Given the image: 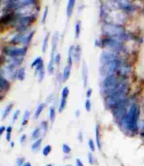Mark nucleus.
Wrapping results in <instances>:
<instances>
[{"label": "nucleus", "mask_w": 144, "mask_h": 166, "mask_svg": "<svg viewBox=\"0 0 144 166\" xmlns=\"http://www.w3.org/2000/svg\"><path fill=\"white\" fill-rule=\"evenodd\" d=\"M14 17H15V16H14L13 14L7 13V14H6L5 16H1V20H0V22H1V24H8V23H11V21H13Z\"/></svg>", "instance_id": "obj_15"}, {"label": "nucleus", "mask_w": 144, "mask_h": 166, "mask_svg": "<svg viewBox=\"0 0 144 166\" xmlns=\"http://www.w3.org/2000/svg\"><path fill=\"white\" fill-rule=\"evenodd\" d=\"M25 139H26V135H23L21 137V139H20V142H21V144H23L24 142H25Z\"/></svg>", "instance_id": "obj_45"}, {"label": "nucleus", "mask_w": 144, "mask_h": 166, "mask_svg": "<svg viewBox=\"0 0 144 166\" xmlns=\"http://www.w3.org/2000/svg\"><path fill=\"white\" fill-rule=\"evenodd\" d=\"M101 46H107L110 49L116 52L121 51L122 49V44L120 41L118 40L113 39V38H107V39L103 40L101 42Z\"/></svg>", "instance_id": "obj_8"}, {"label": "nucleus", "mask_w": 144, "mask_h": 166, "mask_svg": "<svg viewBox=\"0 0 144 166\" xmlns=\"http://www.w3.org/2000/svg\"><path fill=\"white\" fill-rule=\"evenodd\" d=\"M48 7H46L45 9H44V11L43 16H42V24H44L46 22V17H47V15H48Z\"/></svg>", "instance_id": "obj_36"}, {"label": "nucleus", "mask_w": 144, "mask_h": 166, "mask_svg": "<svg viewBox=\"0 0 144 166\" xmlns=\"http://www.w3.org/2000/svg\"><path fill=\"white\" fill-rule=\"evenodd\" d=\"M10 88V83L7 79L4 78L3 76L0 77V90L1 92H7L9 91Z\"/></svg>", "instance_id": "obj_13"}, {"label": "nucleus", "mask_w": 144, "mask_h": 166, "mask_svg": "<svg viewBox=\"0 0 144 166\" xmlns=\"http://www.w3.org/2000/svg\"><path fill=\"white\" fill-rule=\"evenodd\" d=\"M44 107H45V104H44V103H42V104H40L39 106H38L37 110L35 111V113H34V118H37L38 117H40V115L42 113Z\"/></svg>", "instance_id": "obj_22"}, {"label": "nucleus", "mask_w": 144, "mask_h": 166, "mask_svg": "<svg viewBox=\"0 0 144 166\" xmlns=\"http://www.w3.org/2000/svg\"><path fill=\"white\" fill-rule=\"evenodd\" d=\"M81 32V23L78 21L75 25V38L78 39L80 37Z\"/></svg>", "instance_id": "obj_27"}, {"label": "nucleus", "mask_w": 144, "mask_h": 166, "mask_svg": "<svg viewBox=\"0 0 144 166\" xmlns=\"http://www.w3.org/2000/svg\"><path fill=\"white\" fill-rule=\"evenodd\" d=\"M120 84L121 83L119 82L118 78L114 75L107 77L103 81V88L105 92L107 93V96L115 92Z\"/></svg>", "instance_id": "obj_4"}, {"label": "nucleus", "mask_w": 144, "mask_h": 166, "mask_svg": "<svg viewBox=\"0 0 144 166\" xmlns=\"http://www.w3.org/2000/svg\"><path fill=\"white\" fill-rule=\"evenodd\" d=\"M81 53H82V50H81V46L80 45H72V58H73V60L76 63L80 61Z\"/></svg>", "instance_id": "obj_11"}, {"label": "nucleus", "mask_w": 144, "mask_h": 166, "mask_svg": "<svg viewBox=\"0 0 144 166\" xmlns=\"http://www.w3.org/2000/svg\"><path fill=\"white\" fill-rule=\"evenodd\" d=\"M66 104H67V99L61 98V100H60V105H59V108H58V111H59V113H61L62 111L64 110L66 106Z\"/></svg>", "instance_id": "obj_24"}, {"label": "nucleus", "mask_w": 144, "mask_h": 166, "mask_svg": "<svg viewBox=\"0 0 144 166\" xmlns=\"http://www.w3.org/2000/svg\"><path fill=\"white\" fill-rule=\"evenodd\" d=\"M51 150H52L51 146L46 145V147L43 149V151H42V154H43L44 156H47L51 153Z\"/></svg>", "instance_id": "obj_26"}, {"label": "nucleus", "mask_w": 144, "mask_h": 166, "mask_svg": "<svg viewBox=\"0 0 144 166\" xmlns=\"http://www.w3.org/2000/svg\"><path fill=\"white\" fill-rule=\"evenodd\" d=\"M24 161H25V159L24 158H19L16 159V166H22L24 165Z\"/></svg>", "instance_id": "obj_37"}, {"label": "nucleus", "mask_w": 144, "mask_h": 166, "mask_svg": "<svg viewBox=\"0 0 144 166\" xmlns=\"http://www.w3.org/2000/svg\"><path fill=\"white\" fill-rule=\"evenodd\" d=\"M11 133H7V135H6V139L8 141H11Z\"/></svg>", "instance_id": "obj_47"}, {"label": "nucleus", "mask_w": 144, "mask_h": 166, "mask_svg": "<svg viewBox=\"0 0 144 166\" xmlns=\"http://www.w3.org/2000/svg\"><path fill=\"white\" fill-rule=\"evenodd\" d=\"M75 4V1H74V0H70V1H68L66 9V15L68 17H70L72 16V13H73Z\"/></svg>", "instance_id": "obj_14"}, {"label": "nucleus", "mask_w": 144, "mask_h": 166, "mask_svg": "<svg viewBox=\"0 0 144 166\" xmlns=\"http://www.w3.org/2000/svg\"><path fill=\"white\" fill-rule=\"evenodd\" d=\"M129 92V86L127 84L121 83L119 87L115 92L107 96L106 104L109 107H115L119 103L126 99L127 94Z\"/></svg>", "instance_id": "obj_2"}, {"label": "nucleus", "mask_w": 144, "mask_h": 166, "mask_svg": "<svg viewBox=\"0 0 144 166\" xmlns=\"http://www.w3.org/2000/svg\"><path fill=\"white\" fill-rule=\"evenodd\" d=\"M13 104H9L7 106V108H5V110H4V111L3 115H2L3 120H4L5 118H7V116L9 115L10 112H11V110H12V108H13Z\"/></svg>", "instance_id": "obj_20"}, {"label": "nucleus", "mask_w": 144, "mask_h": 166, "mask_svg": "<svg viewBox=\"0 0 144 166\" xmlns=\"http://www.w3.org/2000/svg\"><path fill=\"white\" fill-rule=\"evenodd\" d=\"M69 95V88L68 87H65L63 89L62 93H61V98L67 99L68 98Z\"/></svg>", "instance_id": "obj_31"}, {"label": "nucleus", "mask_w": 144, "mask_h": 166, "mask_svg": "<svg viewBox=\"0 0 144 166\" xmlns=\"http://www.w3.org/2000/svg\"><path fill=\"white\" fill-rule=\"evenodd\" d=\"M44 76H45V71H44V68L39 70V71H38V81H39V82H42V81L44 80Z\"/></svg>", "instance_id": "obj_30"}, {"label": "nucleus", "mask_w": 144, "mask_h": 166, "mask_svg": "<svg viewBox=\"0 0 144 166\" xmlns=\"http://www.w3.org/2000/svg\"><path fill=\"white\" fill-rule=\"evenodd\" d=\"M34 35V31H32L30 32L29 35H28V37H26L24 38V42L23 43H25V44H28L30 43V42H31V40L32 39V37H33V35Z\"/></svg>", "instance_id": "obj_28"}, {"label": "nucleus", "mask_w": 144, "mask_h": 166, "mask_svg": "<svg viewBox=\"0 0 144 166\" xmlns=\"http://www.w3.org/2000/svg\"><path fill=\"white\" fill-rule=\"evenodd\" d=\"M76 166H84V165H83V163L80 159H76Z\"/></svg>", "instance_id": "obj_42"}, {"label": "nucleus", "mask_w": 144, "mask_h": 166, "mask_svg": "<svg viewBox=\"0 0 144 166\" xmlns=\"http://www.w3.org/2000/svg\"><path fill=\"white\" fill-rule=\"evenodd\" d=\"M30 113L28 111H25V113H24L23 118V120H22V124L21 126H25V125L27 124L28 122V119L30 118Z\"/></svg>", "instance_id": "obj_23"}, {"label": "nucleus", "mask_w": 144, "mask_h": 166, "mask_svg": "<svg viewBox=\"0 0 144 166\" xmlns=\"http://www.w3.org/2000/svg\"><path fill=\"white\" fill-rule=\"evenodd\" d=\"M54 62L56 65H58L60 62V54H56L55 57H54Z\"/></svg>", "instance_id": "obj_41"}, {"label": "nucleus", "mask_w": 144, "mask_h": 166, "mask_svg": "<svg viewBox=\"0 0 144 166\" xmlns=\"http://www.w3.org/2000/svg\"><path fill=\"white\" fill-rule=\"evenodd\" d=\"M119 65H120V61L117 59L113 61L112 62L107 63V64L105 65H103L101 68V74L107 78V77L113 75L115 70L118 69Z\"/></svg>", "instance_id": "obj_5"}, {"label": "nucleus", "mask_w": 144, "mask_h": 166, "mask_svg": "<svg viewBox=\"0 0 144 166\" xmlns=\"http://www.w3.org/2000/svg\"><path fill=\"white\" fill-rule=\"evenodd\" d=\"M55 118H56L55 108H54V107H51L49 108V119L51 122L54 123V120H55Z\"/></svg>", "instance_id": "obj_25"}, {"label": "nucleus", "mask_w": 144, "mask_h": 166, "mask_svg": "<svg viewBox=\"0 0 144 166\" xmlns=\"http://www.w3.org/2000/svg\"><path fill=\"white\" fill-rule=\"evenodd\" d=\"M71 72V67L67 65V66L64 68L63 70V82H65L68 80L69 77L70 76Z\"/></svg>", "instance_id": "obj_17"}, {"label": "nucleus", "mask_w": 144, "mask_h": 166, "mask_svg": "<svg viewBox=\"0 0 144 166\" xmlns=\"http://www.w3.org/2000/svg\"><path fill=\"white\" fill-rule=\"evenodd\" d=\"M20 113H21V111L20 110H16L15 112H14L13 115V122H15L16 120H17V119L19 118Z\"/></svg>", "instance_id": "obj_38"}, {"label": "nucleus", "mask_w": 144, "mask_h": 166, "mask_svg": "<svg viewBox=\"0 0 144 166\" xmlns=\"http://www.w3.org/2000/svg\"><path fill=\"white\" fill-rule=\"evenodd\" d=\"M5 130H7V127L5 126H1L0 127V136H1V135H3L4 132Z\"/></svg>", "instance_id": "obj_43"}, {"label": "nucleus", "mask_w": 144, "mask_h": 166, "mask_svg": "<svg viewBox=\"0 0 144 166\" xmlns=\"http://www.w3.org/2000/svg\"><path fill=\"white\" fill-rule=\"evenodd\" d=\"M95 137H96V141L97 147H98V149L99 150H101V135H100V127H99V125L97 124L96 125V127H95Z\"/></svg>", "instance_id": "obj_16"}, {"label": "nucleus", "mask_w": 144, "mask_h": 166, "mask_svg": "<svg viewBox=\"0 0 144 166\" xmlns=\"http://www.w3.org/2000/svg\"><path fill=\"white\" fill-rule=\"evenodd\" d=\"M85 108L87 112H90L91 109H92V103L89 99H87L86 102H85Z\"/></svg>", "instance_id": "obj_35"}, {"label": "nucleus", "mask_w": 144, "mask_h": 166, "mask_svg": "<svg viewBox=\"0 0 144 166\" xmlns=\"http://www.w3.org/2000/svg\"><path fill=\"white\" fill-rule=\"evenodd\" d=\"M40 128H36L32 133V138L33 139H37L40 137Z\"/></svg>", "instance_id": "obj_29"}, {"label": "nucleus", "mask_w": 144, "mask_h": 166, "mask_svg": "<svg viewBox=\"0 0 144 166\" xmlns=\"http://www.w3.org/2000/svg\"><path fill=\"white\" fill-rule=\"evenodd\" d=\"M117 60V56L110 52H103L100 56V62L102 65Z\"/></svg>", "instance_id": "obj_9"}, {"label": "nucleus", "mask_w": 144, "mask_h": 166, "mask_svg": "<svg viewBox=\"0 0 144 166\" xmlns=\"http://www.w3.org/2000/svg\"><path fill=\"white\" fill-rule=\"evenodd\" d=\"M103 32L110 38L118 40L120 41L125 36V30L121 26L115 24H105L103 27Z\"/></svg>", "instance_id": "obj_3"}, {"label": "nucleus", "mask_w": 144, "mask_h": 166, "mask_svg": "<svg viewBox=\"0 0 144 166\" xmlns=\"http://www.w3.org/2000/svg\"><path fill=\"white\" fill-rule=\"evenodd\" d=\"M78 139L80 140V142H82L83 140V135L82 132H80L78 133Z\"/></svg>", "instance_id": "obj_46"}, {"label": "nucleus", "mask_w": 144, "mask_h": 166, "mask_svg": "<svg viewBox=\"0 0 144 166\" xmlns=\"http://www.w3.org/2000/svg\"><path fill=\"white\" fill-rule=\"evenodd\" d=\"M42 139H38L36 140L32 144V150L35 151H37L38 149H40V146H41L42 144Z\"/></svg>", "instance_id": "obj_21"}, {"label": "nucleus", "mask_w": 144, "mask_h": 166, "mask_svg": "<svg viewBox=\"0 0 144 166\" xmlns=\"http://www.w3.org/2000/svg\"><path fill=\"white\" fill-rule=\"evenodd\" d=\"M66 166H71L70 165H66Z\"/></svg>", "instance_id": "obj_52"}, {"label": "nucleus", "mask_w": 144, "mask_h": 166, "mask_svg": "<svg viewBox=\"0 0 144 166\" xmlns=\"http://www.w3.org/2000/svg\"><path fill=\"white\" fill-rule=\"evenodd\" d=\"M14 145H15V143H14L13 141H11V148L14 147Z\"/></svg>", "instance_id": "obj_50"}, {"label": "nucleus", "mask_w": 144, "mask_h": 166, "mask_svg": "<svg viewBox=\"0 0 144 166\" xmlns=\"http://www.w3.org/2000/svg\"><path fill=\"white\" fill-rule=\"evenodd\" d=\"M46 166H52L51 164H47V165H46Z\"/></svg>", "instance_id": "obj_51"}, {"label": "nucleus", "mask_w": 144, "mask_h": 166, "mask_svg": "<svg viewBox=\"0 0 144 166\" xmlns=\"http://www.w3.org/2000/svg\"><path fill=\"white\" fill-rule=\"evenodd\" d=\"M7 133H11L12 132V127L9 126L7 127Z\"/></svg>", "instance_id": "obj_48"}, {"label": "nucleus", "mask_w": 144, "mask_h": 166, "mask_svg": "<svg viewBox=\"0 0 144 166\" xmlns=\"http://www.w3.org/2000/svg\"><path fill=\"white\" fill-rule=\"evenodd\" d=\"M88 161H89V163L91 164V165H92V164L94 163V156H93L92 153H88Z\"/></svg>", "instance_id": "obj_40"}, {"label": "nucleus", "mask_w": 144, "mask_h": 166, "mask_svg": "<svg viewBox=\"0 0 144 166\" xmlns=\"http://www.w3.org/2000/svg\"><path fill=\"white\" fill-rule=\"evenodd\" d=\"M16 77L19 79V80L23 81L24 80L25 77V68H21L20 69L18 70L17 74H16Z\"/></svg>", "instance_id": "obj_18"}, {"label": "nucleus", "mask_w": 144, "mask_h": 166, "mask_svg": "<svg viewBox=\"0 0 144 166\" xmlns=\"http://www.w3.org/2000/svg\"><path fill=\"white\" fill-rule=\"evenodd\" d=\"M127 99L124 100L113 107V113L115 118L117 119H123L127 114Z\"/></svg>", "instance_id": "obj_7"}, {"label": "nucleus", "mask_w": 144, "mask_h": 166, "mask_svg": "<svg viewBox=\"0 0 144 166\" xmlns=\"http://www.w3.org/2000/svg\"><path fill=\"white\" fill-rule=\"evenodd\" d=\"M139 106L137 104H134L131 105L126 116L121 120L126 128L131 132H137L138 130V120H139Z\"/></svg>", "instance_id": "obj_1"}, {"label": "nucleus", "mask_w": 144, "mask_h": 166, "mask_svg": "<svg viewBox=\"0 0 144 166\" xmlns=\"http://www.w3.org/2000/svg\"><path fill=\"white\" fill-rule=\"evenodd\" d=\"M23 166H31V164H30V162H27V163H24V165Z\"/></svg>", "instance_id": "obj_49"}, {"label": "nucleus", "mask_w": 144, "mask_h": 166, "mask_svg": "<svg viewBox=\"0 0 144 166\" xmlns=\"http://www.w3.org/2000/svg\"><path fill=\"white\" fill-rule=\"evenodd\" d=\"M92 88L89 89V90H87V98H89V97L92 96Z\"/></svg>", "instance_id": "obj_44"}, {"label": "nucleus", "mask_w": 144, "mask_h": 166, "mask_svg": "<svg viewBox=\"0 0 144 166\" xmlns=\"http://www.w3.org/2000/svg\"><path fill=\"white\" fill-rule=\"evenodd\" d=\"M35 21V16L31 15V16H27L22 17L21 19L19 20L20 27L22 29L23 28H26L28 26H29L30 24H32L33 22Z\"/></svg>", "instance_id": "obj_10"}, {"label": "nucleus", "mask_w": 144, "mask_h": 166, "mask_svg": "<svg viewBox=\"0 0 144 166\" xmlns=\"http://www.w3.org/2000/svg\"><path fill=\"white\" fill-rule=\"evenodd\" d=\"M49 36H50V34L48 32V33L45 35V37H44L43 44H42V52H43V53H45L46 49H47L48 42V39H49Z\"/></svg>", "instance_id": "obj_19"}, {"label": "nucleus", "mask_w": 144, "mask_h": 166, "mask_svg": "<svg viewBox=\"0 0 144 166\" xmlns=\"http://www.w3.org/2000/svg\"><path fill=\"white\" fill-rule=\"evenodd\" d=\"M27 47H15V46H7L3 49V52L7 56L11 58H18L23 56L27 53Z\"/></svg>", "instance_id": "obj_6"}, {"label": "nucleus", "mask_w": 144, "mask_h": 166, "mask_svg": "<svg viewBox=\"0 0 144 166\" xmlns=\"http://www.w3.org/2000/svg\"><path fill=\"white\" fill-rule=\"evenodd\" d=\"M42 61H43V60H42V57H38V58H37L32 63L31 67L32 68H34V67H35V66H37L38 65H39L40 64V63H41Z\"/></svg>", "instance_id": "obj_34"}, {"label": "nucleus", "mask_w": 144, "mask_h": 166, "mask_svg": "<svg viewBox=\"0 0 144 166\" xmlns=\"http://www.w3.org/2000/svg\"><path fill=\"white\" fill-rule=\"evenodd\" d=\"M63 151L64 153H66V154L70 153L71 151V148L70 147V146L66 144H63Z\"/></svg>", "instance_id": "obj_32"}, {"label": "nucleus", "mask_w": 144, "mask_h": 166, "mask_svg": "<svg viewBox=\"0 0 144 166\" xmlns=\"http://www.w3.org/2000/svg\"><path fill=\"white\" fill-rule=\"evenodd\" d=\"M88 144H89V149H90L91 151H92V152H94L95 151V149H96V147H95V144L94 142V141H93V139H90L88 141Z\"/></svg>", "instance_id": "obj_33"}, {"label": "nucleus", "mask_w": 144, "mask_h": 166, "mask_svg": "<svg viewBox=\"0 0 144 166\" xmlns=\"http://www.w3.org/2000/svg\"><path fill=\"white\" fill-rule=\"evenodd\" d=\"M88 68H87L86 62L83 61L82 67V76L83 79V83H84V87L85 88L87 87V84H88Z\"/></svg>", "instance_id": "obj_12"}, {"label": "nucleus", "mask_w": 144, "mask_h": 166, "mask_svg": "<svg viewBox=\"0 0 144 166\" xmlns=\"http://www.w3.org/2000/svg\"><path fill=\"white\" fill-rule=\"evenodd\" d=\"M41 126H42V128L43 129L44 132H46L47 131V129H48V123L47 121H42V124H41Z\"/></svg>", "instance_id": "obj_39"}]
</instances>
